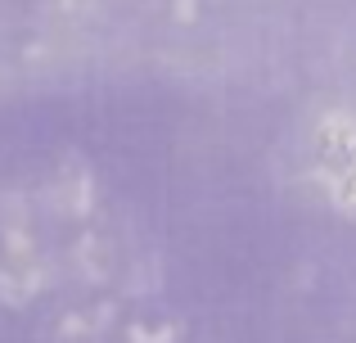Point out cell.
Returning <instances> with one entry per match:
<instances>
[{
    "label": "cell",
    "mask_w": 356,
    "mask_h": 343,
    "mask_svg": "<svg viewBox=\"0 0 356 343\" xmlns=\"http://www.w3.org/2000/svg\"><path fill=\"white\" fill-rule=\"evenodd\" d=\"M90 321L86 317H63V339H81V335H90Z\"/></svg>",
    "instance_id": "obj_6"
},
{
    "label": "cell",
    "mask_w": 356,
    "mask_h": 343,
    "mask_svg": "<svg viewBox=\"0 0 356 343\" xmlns=\"http://www.w3.org/2000/svg\"><path fill=\"white\" fill-rule=\"evenodd\" d=\"M68 208L77 212V217L90 208V176L81 172V168H77V181H68Z\"/></svg>",
    "instance_id": "obj_4"
},
{
    "label": "cell",
    "mask_w": 356,
    "mask_h": 343,
    "mask_svg": "<svg viewBox=\"0 0 356 343\" xmlns=\"http://www.w3.org/2000/svg\"><path fill=\"white\" fill-rule=\"evenodd\" d=\"M77 257L86 262V276H104V257H99V239H95V235H81Z\"/></svg>",
    "instance_id": "obj_5"
},
{
    "label": "cell",
    "mask_w": 356,
    "mask_h": 343,
    "mask_svg": "<svg viewBox=\"0 0 356 343\" xmlns=\"http://www.w3.org/2000/svg\"><path fill=\"white\" fill-rule=\"evenodd\" d=\"M68 14H86V9H95V0H59Z\"/></svg>",
    "instance_id": "obj_8"
},
{
    "label": "cell",
    "mask_w": 356,
    "mask_h": 343,
    "mask_svg": "<svg viewBox=\"0 0 356 343\" xmlns=\"http://www.w3.org/2000/svg\"><path fill=\"white\" fill-rule=\"evenodd\" d=\"M172 18L176 23H194V18H199V5H194V0H172Z\"/></svg>",
    "instance_id": "obj_7"
},
{
    "label": "cell",
    "mask_w": 356,
    "mask_h": 343,
    "mask_svg": "<svg viewBox=\"0 0 356 343\" xmlns=\"http://www.w3.org/2000/svg\"><path fill=\"white\" fill-rule=\"evenodd\" d=\"M334 203H339V208L348 212V217H356V163H352V168L339 176V190H334Z\"/></svg>",
    "instance_id": "obj_3"
},
{
    "label": "cell",
    "mask_w": 356,
    "mask_h": 343,
    "mask_svg": "<svg viewBox=\"0 0 356 343\" xmlns=\"http://www.w3.org/2000/svg\"><path fill=\"white\" fill-rule=\"evenodd\" d=\"M316 145L330 163H356V118L352 113H325L316 127Z\"/></svg>",
    "instance_id": "obj_1"
},
{
    "label": "cell",
    "mask_w": 356,
    "mask_h": 343,
    "mask_svg": "<svg viewBox=\"0 0 356 343\" xmlns=\"http://www.w3.org/2000/svg\"><path fill=\"white\" fill-rule=\"evenodd\" d=\"M5 248H9V257H14L18 266H32V239L23 235V226H9L5 230Z\"/></svg>",
    "instance_id": "obj_2"
}]
</instances>
